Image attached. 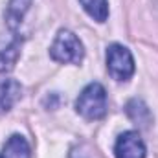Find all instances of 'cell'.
<instances>
[{
	"label": "cell",
	"mask_w": 158,
	"mask_h": 158,
	"mask_svg": "<svg viewBox=\"0 0 158 158\" xmlns=\"http://www.w3.org/2000/svg\"><path fill=\"white\" fill-rule=\"evenodd\" d=\"M107 90L101 83L86 85L76 99V110L85 119H101L107 114Z\"/></svg>",
	"instance_id": "6da1fadb"
},
{
	"label": "cell",
	"mask_w": 158,
	"mask_h": 158,
	"mask_svg": "<svg viewBox=\"0 0 158 158\" xmlns=\"http://www.w3.org/2000/svg\"><path fill=\"white\" fill-rule=\"evenodd\" d=\"M50 57L61 64H79L85 57L83 42L70 30H59L50 46Z\"/></svg>",
	"instance_id": "7a4b0ae2"
},
{
	"label": "cell",
	"mask_w": 158,
	"mask_h": 158,
	"mask_svg": "<svg viewBox=\"0 0 158 158\" xmlns=\"http://www.w3.org/2000/svg\"><path fill=\"white\" fill-rule=\"evenodd\" d=\"M107 70L116 81H129L134 74V59L123 44H110L107 48Z\"/></svg>",
	"instance_id": "3957f363"
},
{
	"label": "cell",
	"mask_w": 158,
	"mask_h": 158,
	"mask_svg": "<svg viewBox=\"0 0 158 158\" xmlns=\"http://www.w3.org/2000/svg\"><path fill=\"white\" fill-rule=\"evenodd\" d=\"M145 155H147L145 143L136 131H127L118 136L114 145L116 158H145Z\"/></svg>",
	"instance_id": "277c9868"
},
{
	"label": "cell",
	"mask_w": 158,
	"mask_h": 158,
	"mask_svg": "<svg viewBox=\"0 0 158 158\" xmlns=\"http://www.w3.org/2000/svg\"><path fill=\"white\" fill-rule=\"evenodd\" d=\"M30 6H31V0H9L4 17H6V26L11 33H17Z\"/></svg>",
	"instance_id": "5b68a950"
},
{
	"label": "cell",
	"mask_w": 158,
	"mask_h": 158,
	"mask_svg": "<svg viewBox=\"0 0 158 158\" xmlns=\"http://www.w3.org/2000/svg\"><path fill=\"white\" fill-rule=\"evenodd\" d=\"M22 86L15 79H2L0 81V114L13 109V105L20 99Z\"/></svg>",
	"instance_id": "8992f818"
},
{
	"label": "cell",
	"mask_w": 158,
	"mask_h": 158,
	"mask_svg": "<svg viewBox=\"0 0 158 158\" xmlns=\"http://www.w3.org/2000/svg\"><path fill=\"white\" fill-rule=\"evenodd\" d=\"M0 156L2 158H31V149H30V143L26 142L24 136L13 134L4 143V149H2Z\"/></svg>",
	"instance_id": "52a82bcc"
},
{
	"label": "cell",
	"mask_w": 158,
	"mask_h": 158,
	"mask_svg": "<svg viewBox=\"0 0 158 158\" xmlns=\"http://www.w3.org/2000/svg\"><path fill=\"white\" fill-rule=\"evenodd\" d=\"M20 46L22 40L19 35H15L7 44H0V72L4 70H11L20 55Z\"/></svg>",
	"instance_id": "ba28073f"
},
{
	"label": "cell",
	"mask_w": 158,
	"mask_h": 158,
	"mask_svg": "<svg viewBox=\"0 0 158 158\" xmlns=\"http://www.w3.org/2000/svg\"><path fill=\"white\" fill-rule=\"evenodd\" d=\"M83 9L96 22H105L109 19V2L107 0H79Z\"/></svg>",
	"instance_id": "9c48e42d"
},
{
	"label": "cell",
	"mask_w": 158,
	"mask_h": 158,
	"mask_svg": "<svg viewBox=\"0 0 158 158\" xmlns=\"http://www.w3.org/2000/svg\"><path fill=\"white\" fill-rule=\"evenodd\" d=\"M127 114H129V118L132 119V121H136L140 125H149V121H151L149 109L140 99H132V101L127 103Z\"/></svg>",
	"instance_id": "30bf717a"
},
{
	"label": "cell",
	"mask_w": 158,
	"mask_h": 158,
	"mask_svg": "<svg viewBox=\"0 0 158 158\" xmlns=\"http://www.w3.org/2000/svg\"><path fill=\"white\" fill-rule=\"evenodd\" d=\"M68 158H92V153H90L88 145L79 143V145H76V147L70 151V156Z\"/></svg>",
	"instance_id": "8fae6325"
},
{
	"label": "cell",
	"mask_w": 158,
	"mask_h": 158,
	"mask_svg": "<svg viewBox=\"0 0 158 158\" xmlns=\"http://www.w3.org/2000/svg\"><path fill=\"white\" fill-rule=\"evenodd\" d=\"M0 158H2V156H0Z\"/></svg>",
	"instance_id": "7c38bea8"
}]
</instances>
